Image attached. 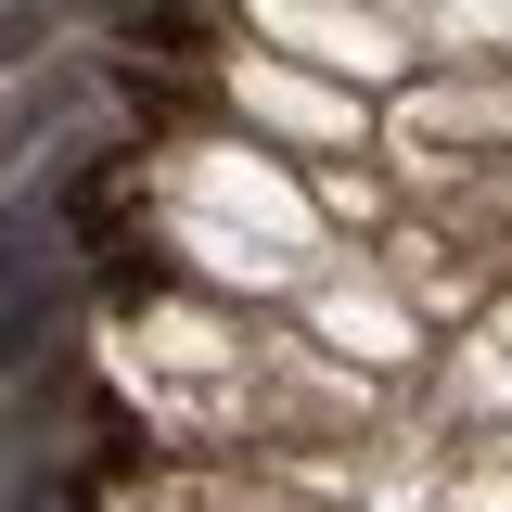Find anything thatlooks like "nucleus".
Returning <instances> with one entry per match:
<instances>
[{"label": "nucleus", "mask_w": 512, "mask_h": 512, "mask_svg": "<svg viewBox=\"0 0 512 512\" xmlns=\"http://www.w3.org/2000/svg\"><path fill=\"white\" fill-rule=\"evenodd\" d=\"M231 90H244V103H256L269 128H308V141H346V128H359V103H333V90H308V77H282V64H244Z\"/></svg>", "instance_id": "obj_3"}, {"label": "nucleus", "mask_w": 512, "mask_h": 512, "mask_svg": "<svg viewBox=\"0 0 512 512\" xmlns=\"http://www.w3.org/2000/svg\"><path fill=\"white\" fill-rule=\"evenodd\" d=\"M448 26L461 39H512V0H448Z\"/></svg>", "instance_id": "obj_6"}, {"label": "nucleus", "mask_w": 512, "mask_h": 512, "mask_svg": "<svg viewBox=\"0 0 512 512\" xmlns=\"http://www.w3.org/2000/svg\"><path fill=\"white\" fill-rule=\"evenodd\" d=\"M461 397H474V410H512V308L474 333V359H461Z\"/></svg>", "instance_id": "obj_5"}, {"label": "nucleus", "mask_w": 512, "mask_h": 512, "mask_svg": "<svg viewBox=\"0 0 512 512\" xmlns=\"http://www.w3.org/2000/svg\"><path fill=\"white\" fill-rule=\"evenodd\" d=\"M320 320H333V346H372V359H397V346H410V308H397V295H359V282H346Z\"/></svg>", "instance_id": "obj_4"}, {"label": "nucleus", "mask_w": 512, "mask_h": 512, "mask_svg": "<svg viewBox=\"0 0 512 512\" xmlns=\"http://www.w3.org/2000/svg\"><path fill=\"white\" fill-rule=\"evenodd\" d=\"M167 231H180V256H205L218 282H308L320 205L282 180V167H256V154H180V167H167Z\"/></svg>", "instance_id": "obj_1"}, {"label": "nucleus", "mask_w": 512, "mask_h": 512, "mask_svg": "<svg viewBox=\"0 0 512 512\" xmlns=\"http://www.w3.org/2000/svg\"><path fill=\"white\" fill-rule=\"evenodd\" d=\"M295 52H320V64H346V77H384L397 64V26H384L372 0H256Z\"/></svg>", "instance_id": "obj_2"}]
</instances>
